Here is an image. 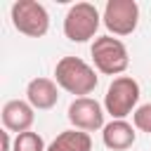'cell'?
<instances>
[{
    "label": "cell",
    "instance_id": "6da1fadb",
    "mask_svg": "<svg viewBox=\"0 0 151 151\" xmlns=\"http://www.w3.org/2000/svg\"><path fill=\"white\" fill-rule=\"evenodd\" d=\"M54 83L68 94H76L78 99V97H87L90 92H94L99 76L80 57H61L54 66Z\"/></svg>",
    "mask_w": 151,
    "mask_h": 151
},
{
    "label": "cell",
    "instance_id": "7a4b0ae2",
    "mask_svg": "<svg viewBox=\"0 0 151 151\" xmlns=\"http://www.w3.org/2000/svg\"><path fill=\"white\" fill-rule=\"evenodd\" d=\"M139 83L132 76H118L111 80L104 94V111L113 120H125V116L137 111L139 104Z\"/></svg>",
    "mask_w": 151,
    "mask_h": 151
},
{
    "label": "cell",
    "instance_id": "3957f363",
    "mask_svg": "<svg viewBox=\"0 0 151 151\" xmlns=\"http://www.w3.org/2000/svg\"><path fill=\"white\" fill-rule=\"evenodd\" d=\"M90 52H92L94 68L99 73H104V76H120L130 66V57H127L125 42L118 40V38H113V35H99V38H94Z\"/></svg>",
    "mask_w": 151,
    "mask_h": 151
},
{
    "label": "cell",
    "instance_id": "277c9868",
    "mask_svg": "<svg viewBox=\"0 0 151 151\" xmlns=\"http://www.w3.org/2000/svg\"><path fill=\"white\" fill-rule=\"evenodd\" d=\"M101 14L92 2H76L64 17V35L71 42H87L97 35Z\"/></svg>",
    "mask_w": 151,
    "mask_h": 151
},
{
    "label": "cell",
    "instance_id": "5b68a950",
    "mask_svg": "<svg viewBox=\"0 0 151 151\" xmlns=\"http://www.w3.org/2000/svg\"><path fill=\"white\" fill-rule=\"evenodd\" d=\"M9 14H12L14 28L28 38H42L50 28V14H47L45 5L35 2V0H17L9 9Z\"/></svg>",
    "mask_w": 151,
    "mask_h": 151
},
{
    "label": "cell",
    "instance_id": "8992f818",
    "mask_svg": "<svg viewBox=\"0 0 151 151\" xmlns=\"http://www.w3.org/2000/svg\"><path fill=\"white\" fill-rule=\"evenodd\" d=\"M101 24L106 26L109 35H130L139 24V5L134 0H109L104 5Z\"/></svg>",
    "mask_w": 151,
    "mask_h": 151
},
{
    "label": "cell",
    "instance_id": "52a82bcc",
    "mask_svg": "<svg viewBox=\"0 0 151 151\" xmlns=\"http://www.w3.org/2000/svg\"><path fill=\"white\" fill-rule=\"evenodd\" d=\"M66 116H68L73 130H83V132L104 130V106L92 97L73 99L68 104V113Z\"/></svg>",
    "mask_w": 151,
    "mask_h": 151
},
{
    "label": "cell",
    "instance_id": "ba28073f",
    "mask_svg": "<svg viewBox=\"0 0 151 151\" xmlns=\"http://www.w3.org/2000/svg\"><path fill=\"white\" fill-rule=\"evenodd\" d=\"M0 116H2V125H5L7 132L21 134V132H28L31 130V125L35 120V109L28 101H24V99H9L2 106V113Z\"/></svg>",
    "mask_w": 151,
    "mask_h": 151
},
{
    "label": "cell",
    "instance_id": "9c48e42d",
    "mask_svg": "<svg viewBox=\"0 0 151 151\" xmlns=\"http://www.w3.org/2000/svg\"><path fill=\"white\" fill-rule=\"evenodd\" d=\"M26 101L38 111H47L59 101V85L52 78H33L26 85Z\"/></svg>",
    "mask_w": 151,
    "mask_h": 151
},
{
    "label": "cell",
    "instance_id": "30bf717a",
    "mask_svg": "<svg viewBox=\"0 0 151 151\" xmlns=\"http://www.w3.org/2000/svg\"><path fill=\"white\" fill-rule=\"evenodd\" d=\"M134 139H137V132L127 120H111L101 130V142L111 151H125L134 144Z\"/></svg>",
    "mask_w": 151,
    "mask_h": 151
},
{
    "label": "cell",
    "instance_id": "8fae6325",
    "mask_svg": "<svg viewBox=\"0 0 151 151\" xmlns=\"http://www.w3.org/2000/svg\"><path fill=\"white\" fill-rule=\"evenodd\" d=\"M47 151H92V139L90 132L83 130H64L52 139Z\"/></svg>",
    "mask_w": 151,
    "mask_h": 151
},
{
    "label": "cell",
    "instance_id": "7c38bea8",
    "mask_svg": "<svg viewBox=\"0 0 151 151\" xmlns=\"http://www.w3.org/2000/svg\"><path fill=\"white\" fill-rule=\"evenodd\" d=\"M14 151H47V146H45V142H42V137L38 132H31L28 130V132L17 134Z\"/></svg>",
    "mask_w": 151,
    "mask_h": 151
},
{
    "label": "cell",
    "instance_id": "4fadbf2b",
    "mask_svg": "<svg viewBox=\"0 0 151 151\" xmlns=\"http://www.w3.org/2000/svg\"><path fill=\"white\" fill-rule=\"evenodd\" d=\"M132 123H134V127H137V130H142V132H149V134H151V101H149V104L137 106V111L132 113Z\"/></svg>",
    "mask_w": 151,
    "mask_h": 151
},
{
    "label": "cell",
    "instance_id": "5bb4252c",
    "mask_svg": "<svg viewBox=\"0 0 151 151\" xmlns=\"http://www.w3.org/2000/svg\"><path fill=\"white\" fill-rule=\"evenodd\" d=\"M2 151H14V144L9 142V132H2Z\"/></svg>",
    "mask_w": 151,
    "mask_h": 151
}]
</instances>
